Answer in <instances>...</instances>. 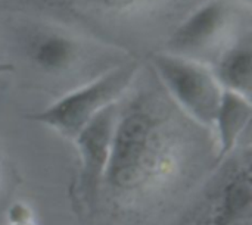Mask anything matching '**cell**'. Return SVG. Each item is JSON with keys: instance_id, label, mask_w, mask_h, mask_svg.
Masks as SVG:
<instances>
[{"instance_id": "6da1fadb", "label": "cell", "mask_w": 252, "mask_h": 225, "mask_svg": "<svg viewBox=\"0 0 252 225\" xmlns=\"http://www.w3.org/2000/svg\"><path fill=\"white\" fill-rule=\"evenodd\" d=\"M174 167L164 124L152 112L136 109L118 116L103 183L120 196L146 192Z\"/></svg>"}, {"instance_id": "7a4b0ae2", "label": "cell", "mask_w": 252, "mask_h": 225, "mask_svg": "<svg viewBox=\"0 0 252 225\" xmlns=\"http://www.w3.org/2000/svg\"><path fill=\"white\" fill-rule=\"evenodd\" d=\"M139 72L136 62L118 65L80 88L62 96L47 108L31 113L40 122L68 139H74L99 112L117 103Z\"/></svg>"}, {"instance_id": "3957f363", "label": "cell", "mask_w": 252, "mask_h": 225, "mask_svg": "<svg viewBox=\"0 0 252 225\" xmlns=\"http://www.w3.org/2000/svg\"><path fill=\"white\" fill-rule=\"evenodd\" d=\"M151 62L182 109L199 124L213 127L223 93L213 69L196 59L171 52L155 53Z\"/></svg>"}, {"instance_id": "277c9868", "label": "cell", "mask_w": 252, "mask_h": 225, "mask_svg": "<svg viewBox=\"0 0 252 225\" xmlns=\"http://www.w3.org/2000/svg\"><path fill=\"white\" fill-rule=\"evenodd\" d=\"M235 7L226 0H211L188 16L170 38V52L193 57L223 40L235 24Z\"/></svg>"}, {"instance_id": "5b68a950", "label": "cell", "mask_w": 252, "mask_h": 225, "mask_svg": "<svg viewBox=\"0 0 252 225\" xmlns=\"http://www.w3.org/2000/svg\"><path fill=\"white\" fill-rule=\"evenodd\" d=\"M118 116L114 103L99 112L74 137L81 161V187L87 197H93L103 183Z\"/></svg>"}, {"instance_id": "8992f818", "label": "cell", "mask_w": 252, "mask_h": 225, "mask_svg": "<svg viewBox=\"0 0 252 225\" xmlns=\"http://www.w3.org/2000/svg\"><path fill=\"white\" fill-rule=\"evenodd\" d=\"M252 116L251 99L242 94L223 90L214 125L219 136L220 158L233 152L239 139L250 125Z\"/></svg>"}, {"instance_id": "52a82bcc", "label": "cell", "mask_w": 252, "mask_h": 225, "mask_svg": "<svg viewBox=\"0 0 252 225\" xmlns=\"http://www.w3.org/2000/svg\"><path fill=\"white\" fill-rule=\"evenodd\" d=\"M28 55L41 71L59 74L77 62L80 57V44L66 34L44 31L31 37Z\"/></svg>"}, {"instance_id": "ba28073f", "label": "cell", "mask_w": 252, "mask_h": 225, "mask_svg": "<svg viewBox=\"0 0 252 225\" xmlns=\"http://www.w3.org/2000/svg\"><path fill=\"white\" fill-rule=\"evenodd\" d=\"M214 225L252 224V181L250 167L235 172L223 186Z\"/></svg>"}, {"instance_id": "9c48e42d", "label": "cell", "mask_w": 252, "mask_h": 225, "mask_svg": "<svg viewBox=\"0 0 252 225\" xmlns=\"http://www.w3.org/2000/svg\"><path fill=\"white\" fill-rule=\"evenodd\" d=\"M223 90L251 97L252 50L251 41H239L226 49L213 71Z\"/></svg>"}, {"instance_id": "30bf717a", "label": "cell", "mask_w": 252, "mask_h": 225, "mask_svg": "<svg viewBox=\"0 0 252 225\" xmlns=\"http://www.w3.org/2000/svg\"><path fill=\"white\" fill-rule=\"evenodd\" d=\"M87 3H92L94 6H99L102 9L115 10V12H124V10H133L145 4L148 0H84Z\"/></svg>"}, {"instance_id": "8fae6325", "label": "cell", "mask_w": 252, "mask_h": 225, "mask_svg": "<svg viewBox=\"0 0 252 225\" xmlns=\"http://www.w3.org/2000/svg\"><path fill=\"white\" fill-rule=\"evenodd\" d=\"M248 1H251V0H248Z\"/></svg>"}]
</instances>
